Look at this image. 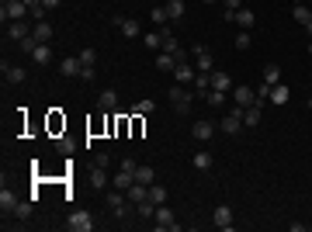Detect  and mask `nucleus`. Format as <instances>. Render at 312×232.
<instances>
[{"mask_svg":"<svg viewBox=\"0 0 312 232\" xmlns=\"http://www.w3.org/2000/svg\"><path fill=\"white\" fill-rule=\"evenodd\" d=\"M170 104H174L177 115H188V111H191V104H195V94H191V90H184L180 83H174V87H170Z\"/></svg>","mask_w":312,"mask_h":232,"instance_id":"nucleus-1","label":"nucleus"},{"mask_svg":"<svg viewBox=\"0 0 312 232\" xmlns=\"http://www.w3.org/2000/svg\"><path fill=\"white\" fill-rule=\"evenodd\" d=\"M66 229H73V232H94V229H98V222L90 218V212H73L70 218H66Z\"/></svg>","mask_w":312,"mask_h":232,"instance_id":"nucleus-2","label":"nucleus"},{"mask_svg":"<svg viewBox=\"0 0 312 232\" xmlns=\"http://www.w3.org/2000/svg\"><path fill=\"white\" fill-rule=\"evenodd\" d=\"M153 225L160 232H170V229H180V225H177L174 222V212H170V208H167V205H156V215H153Z\"/></svg>","mask_w":312,"mask_h":232,"instance_id":"nucleus-3","label":"nucleus"},{"mask_svg":"<svg viewBox=\"0 0 312 232\" xmlns=\"http://www.w3.org/2000/svg\"><path fill=\"white\" fill-rule=\"evenodd\" d=\"M233 97H236V104H239V108H254V104L264 108V101L257 97V90H254V87H246V83H239V87L233 90Z\"/></svg>","mask_w":312,"mask_h":232,"instance_id":"nucleus-4","label":"nucleus"},{"mask_svg":"<svg viewBox=\"0 0 312 232\" xmlns=\"http://www.w3.org/2000/svg\"><path fill=\"white\" fill-rule=\"evenodd\" d=\"M108 208H111L118 218H129V215H132V208H129V197H125V191H118V187H115V194H108Z\"/></svg>","mask_w":312,"mask_h":232,"instance_id":"nucleus-5","label":"nucleus"},{"mask_svg":"<svg viewBox=\"0 0 312 232\" xmlns=\"http://www.w3.org/2000/svg\"><path fill=\"white\" fill-rule=\"evenodd\" d=\"M191 59H195L198 73H212V70H215V62H212V52H208L205 45H195V49H191Z\"/></svg>","mask_w":312,"mask_h":232,"instance_id":"nucleus-6","label":"nucleus"},{"mask_svg":"<svg viewBox=\"0 0 312 232\" xmlns=\"http://www.w3.org/2000/svg\"><path fill=\"white\" fill-rule=\"evenodd\" d=\"M195 77H198V66L191 62V59L174 66V80H177V83H195Z\"/></svg>","mask_w":312,"mask_h":232,"instance_id":"nucleus-7","label":"nucleus"},{"mask_svg":"<svg viewBox=\"0 0 312 232\" xmlns=\"http://www.w3.org/2000/svg\"><path fill=\"white\" fill-rule=\"evenodd\" d=\"M115 28L125 39H139V35H142V24H139L136 18H115Z\"/></svg>","mask_w":312,"mask_h":232,"instance_id":"nucleus-8","label":"nucleus"},{"mask_svg":"<svg viewBox=\"0 0 312 232\" xmlns=\"http://www.w3.org/2000/svg\"><path fill=\"white\" fill-rule=\"evenodd\" d=\"M212 222H215V229H233V208L229 205H215Z\"/></svg>","mask_w":312,"mask_h":232,"instance_id":"nucleus-9","label":"nucleus"},{"mask_svg":"<svg viewBox=\"0 0 312 232\" xmlns=\"http://www.w3.org/2000/svg\"><path fill=\"white\" fill-rule=\"evenodd\" d=\"M0 70H4V80H7V83H24V80H28V70H24V66H7V59L0 62Z\"/></svg>","mask_w":312,"mask_h":232,"instance_id":"nucleus-10","label":"nucleus"},{"mask_svg":"<svg viewBox=\"0 0 312 232\" xmlns=\"http://www.w3.org/2000/svg\"><path fill=\"white\" fill-rule=\"evenodd\" d=\"M14 208H18V194L4 184V191H0V212H4V218H7V215H14Z\"/></svg>","mask_w":312,"mask_h":232,"instance_id":"nucleus-11","label":"nucleus"},{"mask_svg":"<svg viewBox=\"0 0 312 232\" xmlns=\"http://www.w3.org/2000/svg\"><path fill=\"white\" fill-rule=\"evenodd\" d=\"M80 70H83L80 56H63V62H59V73H63V77H80Z\"/></svg>","mask_w":312,"mask_h":232,"instance_id":"nucleus-12","label":"nucleus"},{"mask_svg":"<svg viewBox=\"0 0 312 232\" xmlns=\"http://www.w3.org/2000/svg\"><path fill=\"white\" fill-rule=\"evenodd\" d=\"M111 184H115L118 191H129V187L136 184V174H132V170H121V167H118V174H115V180H111Z\"/></svg>","mask_w":312,"mask_h":232,"instance_id":"nucleus-13","label":"nucleus"},{"mask_svg":"<svg viewBox=\"0 0 312 232\" xmlns=\"http://www.w3.org/2000/svg\"><path fill=\"white\" fill-rule=\"evenodd\" d=\"M98 108H101V111H115V108H118V90H101Z\"/></svg>","mask_w":312,"mask_h":232,"instance_id":"nucleus-14","label":"nucleus"},{"mask_svg":"<svg viewBox=\"0 0 312 232\" xmlns=\"http://www.w3.org/2000/svg\"><path fill=\"white\" fill-rule=\"evenodd\" d=\"M7 35H11V39H28V35H32V24H28V21H11V28H7Z\"/></svg>","mask_w":312,"mask_h":232,"instance_id":"nucleus-15","label":"nucleus"},{"mask_svg":"<svg viewBox=\"0 0 312 232\" xmlns=\"http://www.w3.org/2000/svg\"><path fill=\"white\" fill-rule=\"evenodd\" d=\"M163 7H167V18H170V21H180V18H184V11H188L184 0H167Z\"/></svg>","mask_w":312,"mask_h":232,"instance_id":"nucleus-16","label":"nucleus"},{"mask_svg":"<svg viewBox=\"0 0 312 232\" xmlns=\"http://www.w3.org/2000/svg\"><path fill=\"white\" fill-rule=\"evenodd\" d=\"M254 11H250V7H239V11H236L233 14V24H239V28H254Z\"/></svg>","mask_w":312,"mask_h":232,"instance_id":"nucleus-17","label":"nucleus"},{"mask_svg":"<svg viewBox=\"0 0 312 232\" xmlns=\"http://www.w3.org/2000/svg\"><path fill=\"white\" fill-rule=\"evenodd\" d=\"M229 83H233V80H229V73L212 70V87H208V90H222V94H226V90H229Z\"/></svg>","mask_w":312,"mask_h":232,"instance_id":"nucleus-18","label":"nucleus"},{"mask_svg":"<svg viewBox=\"0 0 312 232\" xmlns=\"http://www.w3.org/2000/svg\"><path fill=\"white\" fill-rule=\"evenodd\" d=\"M292 101V90L285 87V83H274L271 87V104H288Z\"/></svg>","mask_w":312,"mask_h":232,"instance_id":"nucleus-19","label":"nucleus"},{"mask_svg":"<svg viewBox=\"0 0 312 232\" xmlns=\"http://www.w3.org/2000/svg\"><path fill=\"white\" fill-rule=\"evenodd\" d=\"M90 187H94V191L108 187V170H104V167H90Z\"/></svg>","mask_w":312,"mask_h":232,"instance_id":"nucleus-20","label":"nucleus"},{"mask_svg":"<svg viewBox=\"0 0 312 232\" xmlns=\"http://www.w3.org/2000/svg\"><path fill=\"white\" fill-rule=\"evenodd\" d=\"M146 194H149V187H146V184H132V187H129V191H125V197H129V201H132V205H139V201H146Z\"/></svg>","mask_w":312,"mask_h":232,"instance_id":"nucleus-21","label":"nucleus"},{"mask_svg":"<svg viewBox=\"0 0 312 232\" xmlns=\"http://www.w3.org/2000/svg\"><path fill=\"white\" fill-rule=\"evenodd\" d=\"M32 35L39 42H49L52 39V24H49V21H35V24H32Z\"/></svg>","mask_w":312,"mask_h":232,"instance_id":"nucleus-22","label":"nucleus"},{"mask_svg":"<svg viewBox=\"0 0 312 232\" xmlns=\"http://www.w3.org/2000/svg\"><path fill=\"white\" fill-rule=\"evenodd\" d=\"M174 66H177V56H174V52L156 56V70H160V73H174Z\"/></svg>","mask_w":312,"mask_h":232,"instance_id":"nucleus-23","label":"nucleus"},{"mask_svg":"<svg viewBox=\"0 0 312 232\" xmlns=\"http://www.w3.org/2000/svg\"><path fill=\"white\" fill-rule=\"evenodd\" d=\"M243 125H246V128H257V125H260V104L243 108Z\"/></svg>","mask_w":312,"mask_h":232,"instance_id":"nucleus-24","label":"nucleus"},{"mask_svg":"<svg viewBox=\"0 0 312 232\" xmlns=\"http://www.w3.org/2000/svg\"><path fill=\"white\" fill-rule=\"evenodd\" d=\"M146 197H149V201H153V205H167V187H163V184H149V194H146Z\"/></svg>","mask_w":312,"mask_h":232,"instance_id":"nucleus-25","label":"nucleus"},{"mask_svg":"<svg viewBox=\"0 0 312 232\" xmlns=\"http://www.w3.org/2000/svg\"><path fill=\"white\" fill-rule=\"evenodd\" d=\"M191 163H195L198 170L205 174V170H212V153H208V149H198V153H195V159H191Z\"/></svg>","mask_w":312,"mask_h":232,"instance_id":"nucleus-26","label":"nucleus"},{"mask_svg":"<svg viewBox=\"0 0 312 232\" xmlns=\"http://www.w3.org/2000/svg\"><path fill=\"white\" fill-rule=\"evenodd\" d=\"M136 215H139V218H146V222H153V215H156V205L149 201V197H146V201H139V205H136Z\"/></svg>","mask_w":312,"mask_h":232,"instance_id":"nucleus-27","label":"nucleus"},{"mask_svg":"<svg viewBox=\"0 0 312 232\" xmlns=\"http://www.w3.org/2000/svg\"><path fill=\"white\" fill-rule=\"evenodd\" d=\"M264 83H281V66H277V62H267V66H264Z\"/></svg>","mask_w":312,"mask_h":232,"instance_id":"nucleus-28","label":"nucleus"},{"mask_svg":"<svg viewBox=\"0 0 312 232\" xmlns=\"http://www.w3.org/2000/svg\"><path fill=\"white\" fill-rule=\"evenodd\" d=\"M191 132H195V139H201V142H205V139H212L215 125H212V121H195V128H191Z\"/></svg>","mask_w":312,"mask_h":232,"instance_id":"nucleus-29","label":"nucleus"},{"mask_svg":"<svg viewBox=\"0 0 312 232\" xmlns=\"http://www.w3.org/2000/svg\"><path fill=\"white\" fill-rule=\"evenodd\" d=\"M32 59H35V62H39V66H45V62H49V59H52V49H49V42H39V49H35V52H32Z\"/></svg>","mask_w":312,"mask_h":232,"instance_id":"nucleus-30","label":"nucleus"},{"mask_svg":"<svg viewBox=\"0 0 312 232\" xmlns=\"http://www.w3.org/2000/svg\"><path fill=\"white\" fill-rule=\"evenodd\" d=\"M292 18L298 21V24H309V21H312V11H309V7H305V4H295Z\"/></svg>","mask_w":312,"mask_h":232,"instance_id":"nucleus-31","label":"nucleus"},{"mask_svg":"<svg viewBox=\"0 0 312 232\" xmlns=\"http://www.w3.org/2000/svg\"><path fill=\"white\" fill-rule=\"evenodd\" d=\"M136 180H139V184H146V187H149V184L156 180L153 167H136Z\"/></svg>","mask_w":312,"mask_h":232,"instance_id":"nucleus-32","label":"nucleus"},{"mask_svg":"<svg viewBox=\"0 0 312 232\" xmlns=\"http://www.w3.org/2000/svg\"><path fill=\"white\" fill-rule=\"evenodd\" d=\"M205 101H208V104H212V108H222V104H226V94H222V90H205Z\"/></svg>","mask_w":312,"mask_h":232,"instance_id":"nucleus-33","label":"nucleus"},{"mask_svg":"<svg viewBox=\"0 0 312 232\" xmlns=\"http://www.w3.org/2000/svg\"><path fill=\"white\" fill-rule=\"evenodd\" d=\"M18 45H21V52H24V56H32V52L39 49V39H35V35H28V39H21Z\"/></svg>","mask_w":312,"mask_h":232,"instance_id":"nucleus-34","label":"nucleus"},{"mask_svg":"<svg viewBox=\"0 0 312 232\" xmlns=\"http://www.w3.org/2000/svg\"><path fill=\"white\" fill-rule=\"evenodd\" d=\"M250 45H254V39H250V31H239V35H236V49H239V52H246Z\"/></svg>","mask_w":312,"mask_h":232,"instance_id":"nucleus-35","label":"nucleus"},{"mask_svg":"<svg viewBox=\"0 0 312 232\" xmlns=\"http://www.w3.org/2000/svg\"><path fill=\"white\" fill-rule=\"evenodd\" d=\"M222 4H226V21L233 24V14L239 11V7H243V0H222Z\"/></svg>","mask_w":312,"mask_h":232,"instance_id":"nucleus-36","label":"nucleus"},{"mask_svg":"<svg viewBox=\"0 0 312 232\" xmlns=\"http://www.w3.org/2000/svg\"><path fill=\"white\" fill-rule=\"evenodd\" d=\"M149 18H153V24H167V7H163V4H160V7H153V14H149Z\"/></svg>","mask_w":312,"mask_h":232,"instance_id":"nucleus-37","label":"nucleus"},{"mask_svg":"<svg viewBox=\"0 0 312 232\" xmlns=\"http://www.w3.org/2000/svg\"><path fill=\"white\" fill-rule=\"evenodd\" d=\"M146 49H163V39H160V31H146Z\"/></svg>","mask_w":312,"mask_h":232,"instance_id":"nucleus-38","label":"nucleus"},{"mask_svg":"<svg viewBox=\"0 0 312 232\" xmlns=\"http://www.w3.org/2000/svg\"><path fill=\"white\" fill-rule=\"evenodd\" d=\"M14 215H18L21 222H24V218H32V201H18V208H14Z\"/></svg>","mask_w":312,"mask_h":232,"instance_id":"nucleus-39","label":"nucleus"},{"mask_svg":"<svg viewBox=\"0 0 312 232\" xmlns=\"http://www.w3.org/2000/svg\"><path fill=\"white\" fill-rule=\"evenodd\" d=\"M56 149H59V153H66V156H70V153H73V149H77V142H73V139H66V136H63V139H59V142H56Z\"/></svg>","mask_w":312,"mask_h":232,"instance_id":"nucleus-40","label":"nucleus"},{"mask_svg":"<svg viewBox=\"0 0 312 232\" xmlns=\"http://www.w3.org/2000/svg\"><path fill=\"white\" fill-rule=\"evenodd\" d=\"M149 111H153V101H139L136 108H132V115H139V118H142V115H149Z\"/></svg>","mask_w":312,"mask_h":232,"instance_id":"nucleus-41","label":"nucleus"},{"mask_svg":"<svg viewBox=\"0 0 312 232\" xmlns=\"http://www.w3.org/2000/svg\"><path fill=\"white\" fill-rule=\"evenodd\" d=\"M77 56H80V62H83V66H94L98 52H94V49H83V52H77Z\"/></svg>","mask_w":312,"mask_h":232,"instance_id":"nucleus-42","label":"nucleus"},{"mask_svg":"<svg viewBox=\"0 0 312 232\" xmlns=\"http://www.w3.org/2000/svg\"><path fill=\"white\" fill-rule=\"evenodd\" d=\"M94 77H98L94 66H83V70H80V80H83V83H94Z\"/></svg>","mask_w":312,"mask_h":232,"instance_id":"nucleus-43","label":"nucleus"},{"mask_svg":"<svg viewBox=\"0 0 312 232\" xmlns=\"http://www.w3.org/2000/svg\"><path fill=\"white\" fill-rule=\"evenodd\" d=\"M94 167H104V170H108V167H111V156H108V153H98V156H94Z\"/></svg>","mask_w":312,"mask_h":232,"instance_id":"nucleus-44","label":"nucleus"},{"mask_svg":"<svg viewBox=\"0 0 312 232\" xmlns=\"http://www.w3.org/2000/svg\"><path fill=\"white\" fill-rule=\"evenodd\" d=\"M118 167H121V170H132V174H136V167H139V163H136V159H132V156H125V159H121Z\"/></svg>","mask_w":312,"mask_h":232,"instance_id":"nucleus-45","label":"nucleus"},{"mask_svg":"<svg viewBox=\"0 0 312 232\" xmlns=\"http://www.w3.org/2000/svg\"><path fill=\"white\" fill-rule=\"evenodd\" d=\"M42 4H45V7H59V0H42Z\"/></svg>","mask_w":312,"mask_h":232,"instance_id":"nucleus-46","label":"nucleus"},{"mask_svg":"<svg viewBox=\"0 0 312 232\" xmlns=\"http://www.w3.org/2000/svg\"><path fill=\"white\" fill-rule=\"evenodd\" d=\"M24 4H28V11H32V7H35V4H42V0H24Z\"/></svg>","mask_w":312,"mask_h":232,"instance_id":"nucleus-47","label":"nucleus"},{"mask_svg":"<svg viewBox=\"0 0 312 232\" xmlns=\"http://www.w3.org/2000/svg\"><path fill=\"white\" fill-rule=\"evenodd\" d=\"M305 31H309V39H312V21H309V24H305Z\"/></svg>","mask_w":312,"mask_h":232,"instance_id":"nucleus-48","label":"nucleus"},{"mask_svg":"<svg viewBox=\"0 0 312 232\" xmlns=\"http://www.w3.org/2000/svg\"><path fill=\"white\" fill-rule=\"evenodd\" d=\"M309 56H312V39H309Z\"/></svg>","mask_w":312,"mask_h":232,"instance_id":"nucleus-49","label":"nucleus"},{"mask_svg":"<svg viewBox=\"0 0 312 232\" xmlns=\"http://www.w3.org/2000/svg\"><path fill=\"white\" fill-rule=\"evenodd\" d=\"M201 4H215V0H201Z\"/></svg>","mask_w":312,"mask_h":232,"instance_id":"nucleus-50","label":"nucleus"},{"mask_svg":"<svg viewBox=\"0 0 312 232\" xmlns=\"http://www.w3.org/2000/svg\"><path fill=\"white\" fill-rule=\"evenodd\" d=\"M292 4H302V0H292Z\"/></svg>","mask_w":312,"mask_h":232,"instance_id":"nucleus-51","label":"nucleus"},{"mask_svg":"<svg viewBox=\"0 0 312 232\" xmlns=\"http://www.w3.org/2000/svg\"><path fill=\"white\" fill-rule=\"evenodd\" d=\"M309 108H312V101H309Z\"/></svg>","mask_w":312,"mask_h":232,"instance_id":"nucleus-52","label":"nucleus"},{"mask_svg":"<svg viewBox=\"0 0 312 232\" xmlns=\"http://www.w3.org/2000/svg\"><path fill=\"white\" fill-rule=\"evenodd\" d=\"M309 229H312V225H309Z\"/></svg>","mask_w":312,"mask_h":232,"instance_id":"nucleus-53","label":"nucleus"}]
</instances>
